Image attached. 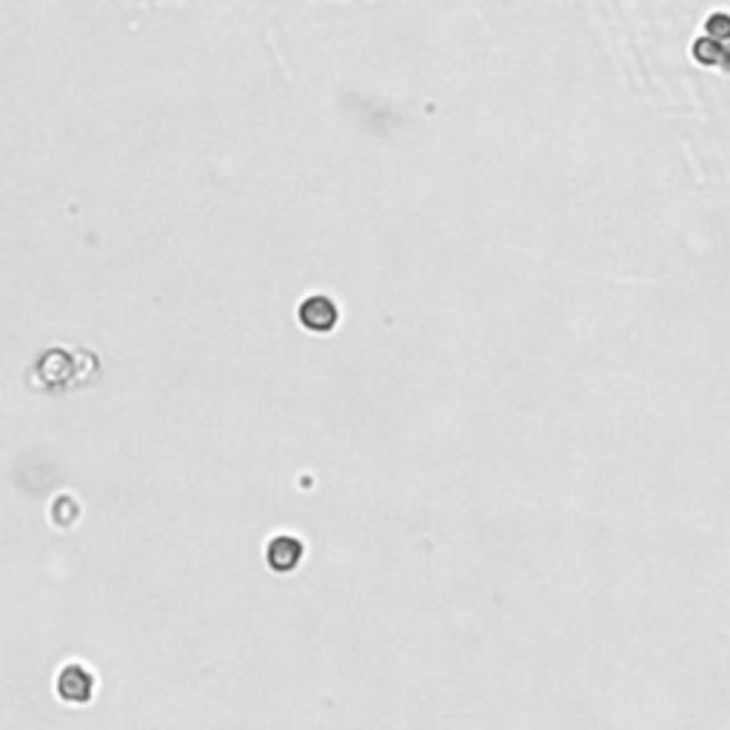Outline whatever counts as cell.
I'll list each match as a JSON object with an SVG mask.
<instances>
[{"label":"cell","instance_id":"2","mask_svg":"<svg viewBox=\"0 0 730 730\" xmlns=\"http://www.w3.org/2000/svg\"><path fill=\"white\" fill-rule=\"evenodd\" d=\"M95 676L89 668L77 662H69L66 668L57 674V696L66 705H89L95 696Z\"/></svg>","mask_w":730,"mask_h":730},{"label":"cell","instance_id":"3","mask_svg":"<svg viewBox=\"0 0 730 730\" xmlns=\"http://www.w3.org/2000/svg\"><path fill=\"white\" fill-rule=\"evenodd\" d=\"M306 556V545L291 533H280L266 545V565L274 573H291Z\"/></svg>","mask_w":730,"mask_h":730},{"label":"cell","instance_id":"4","mask_svg":"<svg viewBox=\"0 0 730 730\" xmlns=\"http://www.w3.org/2000/svg\"><path fill=\"white\" fill-rule=\"evenodd\" d=\"M707 29H711L714 35L727 37V35H730V17H725V15H714V17H711V24H707Z\"/></svg>","mask_w":730,"mask_h":730},{"label":"cell","instance_id":"1","mask_svg":"<svg viewBox=\"0 0 730 730\" xmlns=\"http://www.w3.org/2000/svg\"><path fill=\"white\" fill-rule=\"evenodd\" d=\"M299 326L314 334H329L340 323V309L329 294H311L299 303Z\"/></svg>","mask_w":730,"mask_h":730}]
</instances>
